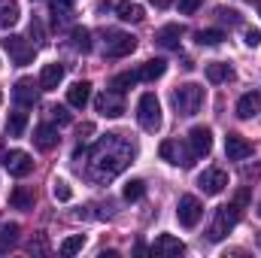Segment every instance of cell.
<instances>
[{"label":"cell","instance_id":"cell-1","mask_svg":"<svg viewBox=\"0 0 261 258\" xmlns=\"http://www.w3.org/2000/svg\"><path fill=\"white\" fill-rule=\"evenodd\" d=\"M79 155H88V176L97 179V183H107V179L119 176V173L130 164L134 146H130L122 134H107V137H103L100 143H94L88 152H85V149H76L73 158H79Z\"/></svg>","mask_w":261,"mask_h":258},{"label":"cell","instance_id":"cell-2","mask_svg":"<svg viewBox=\"0 0 261 258\" xmlns=\"http://www.w3.org/2000/svg\"><path fill=\"white\" fill-rule=\"evenodd\" d=\"M173 107H176V113L179 116H197L200 113V107H203V88L195 85V82H189V85H179L176 91H173Z\"/></svg>","mask_w":261,"mask_h":258},{"label":"cell","instance_id":"cell-3","mask_svg":"<svg viewBox=\"0 0 261 258\" xmlns=\"http://www.w3.org/2000/svg\"><path fill=\"white\" fill-rule=\"evenodd\" d=\"M240 222V203H225V207H219L216 210V216H213V225H210V240H225L231 231H234V225Z\"/></svg>","mask_w":261,"mask_h":258},{"label":"cell","instance_id":"cell-4","mask_svg":"<svg viewBox=\"0 0 261 258\" xmlns=\"http://www.w3.org/2000/svg\"><path fill=\"white\" fill-rule=\"evenodd\" d=\"M137 122H140V128L149 131V134H155V131L161 128V104H158V97L152 91H146L140 97V104H137Z\"/></svg>","mask_w":261,"mask_h":258},{"label":"cell","instance_id":"cell-5","mask_svg":"<svg viewBox=\"0 0 261 258\" xmlns=\"http://www.w3.org/2000/svg\"><path fill=\"white\" fill-rule=\"evenodd\" d=\"M158 152H161V158H164V161L179 164V167H192V164L197 161L195 152L189 149V143H179V140H164Z\"/></svg>","mask_w":261,"mask_h":258},{"label":"cell","instance_id":"cell-6","mask_svg":"<svg viewBox=\"0 0 261 258\" xmlns=\"http://www.w3.org/2000/svg\"><path fill=\"white\" fill-rule=\"evenodd\" d=\"M137 49V40L125 34V31H110L107 34V43H103V52H107V58H125Z\"/></svg>","mask_w":261,"mask_h":258},{"label":"cell","instance_id":"cell-7","mask_svg":"<svg viewBox=\"0 0 261 258\" xmlns=\"http://www.w3.org/2000/svg\"><path fill=\"white\" fill-rule=\"evenodd\" d=\"M176 216H179V225L182 228H195L197 222H200V216H203V203L197 200L195 194H186V197H179Z\"/></svg>","mask_w":261,"mask_h":258},{"label":"cell","instance_id":"cell-8","mask_svg":"<svg viewBox=\"0 0 261 258\" xmlns=\"http://www.w3.org/2000/svg\"><path fill=\"white\" fill-rule=\"evenodd\" d=\"M3 167L9 170V176H15V179H24V176L34 170V161H31V155H28V152H21V149H12V152H6V155H3Z\"/></svg>","mask_w":261,"mask_h":258},{"label":"cell","instance_id":"cell-9","mask_svg":"<svg viewBox=\"0 0 261 258\" xmlns=\"http://www.w3.org/2000/svg\"><path fill=\"white\" fill-rule=\"evenodd\" d=\"M3 46H6V52L12 55V61H15L18 67L31 64V61H34V55H37V46H31L24 37H6V40H3Z\"/></svg>","mask_w":261,"mask_h":258},{"label":"cell","instance_id":"cell-10","mask_svg":"<svg viewBox=\"0 0 261 258\" xmlns=\"http://www.w3.org/2000/svg\"><path fill=\"white\" fill-rule=\"evenodd\" d=\"M94 110L100 113V116H110V119H119L122 113H125V100H122V94L119 91H103V94H97L94 97Z\"/></svg>","mask_w":261,"mask_h":258},{"label":"cell","instance_id":"cell-11","mask_svg":"<svg viewBox=\"0 0 261 258\" xmlns=\"http://www.w3.org/2000/svg\"><path fill=\"white\" fill-rule=\"evenodd\" d=\"M197 186H200L203 194H222L228 189V173L222 167H210V170H203L197 176Z\"/></svg>","mask_w":261,"mask_h":258},{"label":"cell","instance_id":"cell-12","mask_svg":"<svg viewBox=\"0 0 261 258\" xmlns=\"http://www.w3.org/2000/svg\"><path fill=\"white\" fill-rule=\"evenodd\" d=\"M186 143H189V149L195 152V158H203V155H210V152H213V131L203 128V125H197V128L189 131Z\"/></svg>","mask_w":261,"mask_h":258},{"label":"cell","instance_id":"cell-13","mask_svg":"<svg viewBox=\"0 0 261 258\" xmlns=\"http://www.w3.org/2000/svg\"><path fill=\"white\" fill-rule=\"evenodd\" d=\"M40 82H34V79H18L15 82V88H12V97H15V104L18 107H34L37 100H40Z\"/></svg>","mask_w":261,"mask_h":258},{"label":"cell","instance_id":"cell-14","mask_svg":"<svg viewBox=\"0 0 261 258\" xmlns=\"http://www.w3.org/2000/svg\"><path fill=\"white\" fill-rule=\"evenodd\" d=\"M182 252H186V243L173 234H158L155 243H152V255L170 258V255H182Z\"/></svg>","mask_w":261,"mask_h":258},{"label":"cell","instance_id":"cell-15","mask_svg":"<svg viewBox=\"0 0 261 258\" xmlns=\"http://www.w3.org/2000/svg\"><path fill=\"white\" fill-rule=\"evenodd\" d=\"M225 155H228V161H243L252 155V143L243 140L240 134H228L225 137Z\"/></svg>","mask_w":261,"mask_h":258},{"label":"cell","instance_id":"cell-16","mask_svg":"<svg viewBox=\"0 0 261 258\" xmlns=\"http://www.w3.org/2000/svg\"><path fill=\"white\" fill-rule=\"evenodd\" d=\"M31 140H34V146H37L40 152H52L61 137H58V128H52L49 122H43V125L34 128V137H31Z\"/></svg>","mask_w":261,"mask_h":258},{"label":"cell","instance_id":"cell-17","mask_svg":"<svg viewBox=\"0 0 261 258\" xmlns=\"http://www.w3.org/2000/svg\"><path fill=\"white\" fill-rule=\"evenodd\" d=\"M61 79H64V67L58 64H43V70H40V88L43 91H55L58 85H61Z\"/></svg>","mask_w":261,"mask_h":258},{"label":"cell","instance_id":"cell-18","mask_svg":"<svg viewBox=\"0 0 261 258\" xmlns=\"http://www.w3.org/2000/svg\"><path fill=\"white\" fill-rule=\"evenodd\" d=\"M258 110H261V94L258 91L240 94V100H237V116H240V119H255Z\"/></svg>","mask_w":261,"mask_h":258},{"label":"cell","instance_id":"cell-19","mask_svg":"<svg viewBox=\"0 0 261 258\" xmlns=\"http://www.w3.org/2000/svg\"><path fill=\"white\" fill-rule=\"evenodd\" d=\"M155 43L164 46V49H179V43H182V24H164L155 34Z\"/></svg>","mask_w":261,"mask_h":258},{"label":"cell","instance_id":"cell-20","mask_svg":"<svg viewBox=\"0 0 261 258\" xmlns=\"http://www.w3.org/2000/svg\"><path fill=\"white\" fill-rule=\"evenodd\" d=\"M88 100H91V85H88V82H73V85L67 88V104H70L73 110H82Z\"/></svg>","mask_w":261,"mask_h":258},{"label":"cell","instance_id":"cell-21","mask_svg":"<svg viewBox=\"0 0 261 258\" xmlns=\"http://www.w3.org/2000/svg\"><path fill=\"white\" fill-rule=\"evenodd\" d=\"M167 73V61L164 58H152V61H146V64L137 70V79L140 82H155V79H161Z\"/></svg>","mask_w":261,"mask_h":258},{"label":"cell","instance_id":"cell-22","mask_svg":"<svg viewBox=\"0 0 261 258\" xmlns=\"http://www.w3.org/2000/svg\"><path fill=\"white\" fill-rule=\"evenodd\" d=\"M34 200H37V194H34V189H28V186H15L12 194H9V203L15 210H34Z\"/></svg>","mask_w":261,"mask_h":258},{"label":"cell","instance_id":"cell-23","mask_svg":"<svg viewBox=\"0 0 261 258\" xmlns=\"http://www.w3.org/2000/svg\"><path fill=\"white\" fill-rule=\"evenodd\" d=\"M206 79L210 82H231L234 79V67L225 64V61H213V64H206Z\"/></svg>","mask_w":261,"mask_h":258},{"label":"cell","instance_id":"cell-24","mask_svg":"<svg viewBox=\"0 0 261 258\" xmlns=\"http://www.w3.org/2000/svg\"><path fill=\"white\" fill-rule=\"evenodd\" d=\"M116 12H119V18L122 21H143V6L140 3H134V0H122L119 6H116Z\"/></svg>","mask_w":261,"mask_h":258},{"label":"cell","instance_id":"cell-25","mask_svg":"<svg viewBox=\"0 0 261 258\" xmlns=\"http://www.w3.org/2000/svg\"><path fill=\"white\" fill-rule=\"evenodd\" d=\"M24 131H28V113H21V110L9 113V122H6V134H9V137H21Z\"/></svg>","mask_w":261,"mask_h":258},{"label":"cell","instance_id":"cell-26","mask_svg":"<svg viewBox=\"0 0 261 258\" xmlns=\"http://www.w3.org/2000/svg\"><path fill=\"white\" fill-rule=\"evenodd\" d=\"M49 9H52V15H55V24H58V21H67V18L73 15V0H49Z\"/></svg>","mask_w":261,"mask_h":258},{"label":"cell","instance_id":"cell-27","mask_svg":"<svg viewBox=\"0 0 261 258\" xmlns=\"http://www.w3.org/2000/svg\"><path fill=\"white\" fill-rule=\"evenodd\" d=\"M195 40L200 46H219L222 40H225V31H219V28H206V31H197Z\"/></svg>","mask_w":261,"mask_h":258},{"label":"cell","instance_id":"cell-28","mask_svg":"<svg viewBox=\"0 0 261 258\" xmlns=\"http://www.w3.org/2000/svg\"><path fill=\"white\" fill-rule=\"evenodd\" d=\"M140 79H137V73H119V76H113V82H110V88L113 91H119V94H125L128 88H134Z\"/></svg>","mask_w":261,"mask_h":258},{"label":"cell","instance_id":"cell-29","mask_svg":"<svg viewBox=\"0 0 261 258\" xmlns=\"http://www.w3.org/2000/svg\"><path fill=\"white\" fill-rule=\"evenodd\" d=\"M70 40H73V46L79 52H91V34H88V28H73L70 31Z\"/></svg>","mask_w":261,"mask_h":258},{"label":"cell","instance_id":"cell-30","mask_svg":"<svg viewBox=\"0 0 261 258\" xmlns=\"http://www.w3.org/2000/svg\"><path fill=\"white\" fill-rule=\"evenodd\" d=\"M15 21H18V6H15V3H3V6H0V31L12 28Z\"/></svg>","mask_w":261,"mask_h":258},{"label":"cell","instance_id":"cell-31","mask_svg":"<svg viewBox=\"0 0 261 258\" xmlns=\"http://www.w3.org/2000/svg\"><path fill=\"white\" fill-rule=\"evenodd\" d=\"M122 194H125V200H140L146 194V183L143 179H130L128 186L122 189Z\"/></svg>","mask_w":261,"mask_h":258},{"label":"cell","instance_id":"cell-32","mask_svg":"<svg viewBox=\"0 0 261 258\" xmlns=\"http://www.w3.org/2000/svg\"><path fill=\"white\" fill-rule=\"evenodd\" d=\"M82 246H85V237L82 234H73V237H67L64 243H61V255H76Z\"/></svg>","mask_w":261,"mask_h":258},{"label":"cell","instance_id":"cell-33","mask_svg":"<svg viewBox=\"0 0 261 258\" xmlns=\"http://www.w3.org/2000/svg\"><path fill=\"white\" fill-rule=\"evenodd\" d=\"M216 15H219V21H225V24H231V28L243 21V15H240L237 9H228V6H219V9H216Z\"/></svg>","mask_w":261,"mask_h":258},{"label":"cell","instance_id":"cell-34","mask_svg":"<svg viewBox=\"0 0 261 258\" xmlns=\"http://www.w3.org/2000/svg\"><path fill=\"white\" fill-rule=\"evenodd\" d=\"M15 237H18V225H3V231H0V249L12 246Z\"/></svg>","mask_w":261,"mask_h":258},{"label":"cell","instance_id":"cell-35","mask_svg":"<svg viewBox=\"0 0 261 258\" xmlns=\"http://www.w3.org/2000/svg\"><path fill=\"white\" fill-rule=\"evenodd\" d=\"M49 119L52 122H58V125H70V113H67V107H49Z\"/></svg>","mask_w":261,"mask_h":258},{"label":"cell","instance_id":"cell-36","mask_svg":"<svg viewBox=\"0 0 261 258\" xmlns=\"http://www.w3.org/2000/svg\"><path fill=\"white\" fill-rule=\"evenodd\" d=\"M52 194H55V200H70L73 192H70V186H67L64 179H55L52 183Z\"/></svg>","mask_w":261,"mask_h":258},{"label":"cell","instance_id":"cell-37","mask_svg":"<svg viewBox=\"0 0 261 258\" xmlns=\"http://www.w3.org/2000/svg\"><path fill=\"white\" fill-rule=\"evenodd\" d=\"M200 6H203V0H179V12L182 15H195Z\"/></svg>","mask_w":261,"mask_h":258},{"label":"cell","instance_id":"cell-38","mask_svg":"<svg viewBox=\"0 0 261 258\" xmlns=\"http://www.w3.org/2000/svg\"><path fill=\"white\" fill-rule=\"evenodd\" d=\"M31 37H34L37 43H43L46 31H43V21H40V18H31Z\"/></svg>","mask_w":261,"mask_h":258},{"label":"cell","instance_id":"cell-39","mask_svg":"<svg viewBox=\"0 0 261 258\" xmlns=\"http://www.w3.org/2000/svg\"><path fill=\"white\" fill-rule=\"evenodd\" d=\"M246 46H249V49L261 46V31H255V28H249V31H246Z\"/></svg>","mask_w":261,"mask_h":258},{"label":"cell","instance_id":"cell-40","mask_svg":"<svg viewBox=\"0 0 261 258\" xmlns=\"http://www.w3.org/2000/svg\"><path fill=\"white\" fill-rule=\"evenodd\" d=\"M149 3H152V6H158V9H167L173 0H149Z\"/></svg>","mask_w":261,"mask_h":258},{"label":"cell","instance_id":"cell-41","mask_svg":"<svg viewBox=\"0 0 261 258\" xmlns=\"http://www.w3.org/2000/svg\"><path fill=\"white\" fill-rule=\"evenodd\" d=\"M0 100H3V91H0Z\"/></svg>","mask_w":261,"mask_h":258},{"label":"cell","instance_id":"cell-42","mask_svg":"<svg viewBox=\"0 0 261 258\" xmlns=\"http://www.w3.org/2000/svg\"><path fill=\"white\" fill-rule=\"evenodd\" d=\"M258 12H261V3H258Z\"/></svg>","mask_w":261,"mask_h":258},{"label":"cell","instance_id":"cell-43","mask_svg":"<svg viewBox=\"0 0 261 258\" xmlns=\"http://www.w3.org/2000/svg\"><path fill=\"white\" fill-rule=\"evenodd\" d=\"M258 213H261V210H258Z\"/></svg>","mask_w":261,"mask_h":258}]
</instances>
